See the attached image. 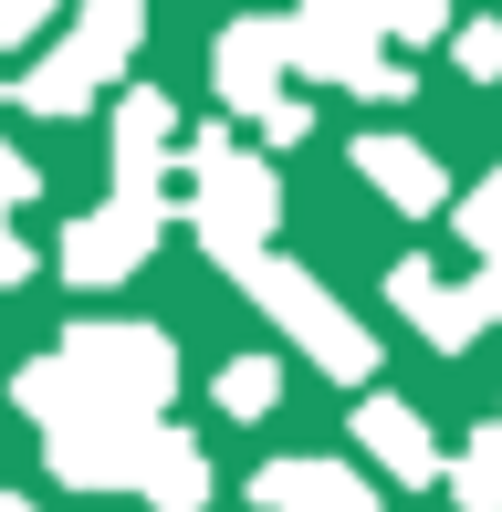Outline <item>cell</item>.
<instances>
[{
    "label": "cell",
    "mask_w": 502,
    "mask_h": 512,
    "mask_svg": "<svg viewBox=\"0 0 502 512\" xmlns=\"http://www.w3.org/2000/svg\"><path fill=\"white\" fill-rule=\"evenodd\" d=\"M0 512H21V502H0Z\"/></svg>",
    "instance_id": "1"
}]
</instances>
